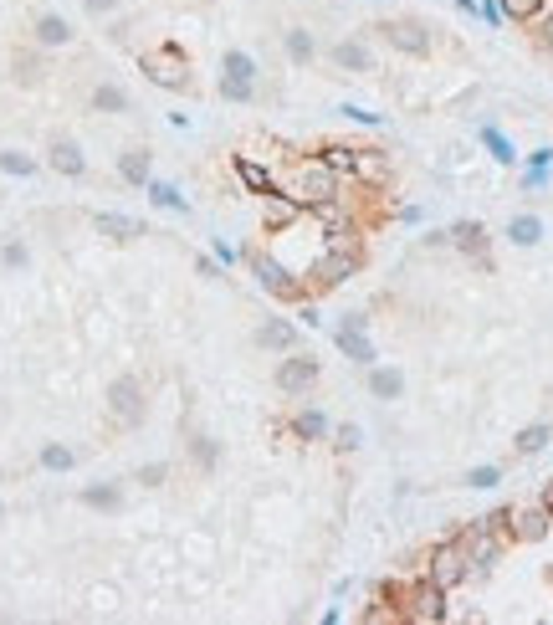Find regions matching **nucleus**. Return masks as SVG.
<instances>
[{
  "instance_id": "21",
  "label": "nucleus",
  "mask_w": 553,
  "mask_h": 625,
  "mask_svg": "<svg viewBox=\"0 0 553 625\" xmlns=\"http://www.w3.org/2000/svg\"><path fill=\"white\" fill-rule=\"evenodd\" d=\"M93 226L102 236H113V241H139L143 236V221L139 215H123V210H102V215H93Z\"/></svg>"
},
{
  "instance_id": "3",
  "label": "nucleus",
  "mask_w": 553,
  "mask_h": 625,
  "mask_svg": "<svg viewBox=\"0 0 553 625\" xmlns=\"http://www.w3.org/2000/svg\"><path fill=\"white\" fill-rule=\"evenodd\" d=\"M108 416L123 431H139L143 426V416H149V390H143L139 375H118L108 385Z\"/></svg>"
},
{
  "instance_id": "26",
  "label": "nucleus",
  "mask_w": 553,
  "mask_h": 625,
  "mask_svg": "<svg viewBox=\"0 0 553 625\" xmlns=\"http://www.w3.org/2000/svg\"><path fill=\"white\" fill-rule=\"evenodd\" d=\"M282 52L292 67H307L313 57H318V42H313V31H303V26H292V31H282Z\"/></svg>"
},
{
  "instance_id": "30",
  "label": "nucleus",
  "mask_w": 553,
  "mask_h": 625,
  "mask_svg": "<svg viewBox=\"0 0 553 625\" xmlns=\"http://www.w3.org/2000/svg\"><path fill=\"white\" fill-rule=\"evenodd\" d=\"M549 441H553L549 420H538V426H523L512 446H517V457H538V451H549Z\"/></svg>"
},
{
  "instance_id": "48",
  "label": "nucleus",
  "mask_w": 553,
  "mask_h": 625,
  "mask_svg": "<svg viewBox=\"0 0 553 625\" xmlns=\"http://www.w3.org/2000/svg\"><path fill=\"white\" fill-rule=\"evenodd\" d=\"M297 318H303V329H318V323H323V312L313 308V303H303V308H297Z\"/></svg>"
},
{
  "instance_id": "52",
  "label": "nucleus",
  "mask_w": 553,
  "mask_h": 625,
  "mask_svg": "<svg viewBox=\"0 0 553 625\" xmlns=\"http://www.w3.org/2000/svg\"><path fill=\"white\" fill-rule=\"evenodd\" d=\"M456 5H461V11H467V16H476V0H456Z\"/></svg>"
},
{
  "instance_id": "1",
  "label": "nucleus",
  "mask_w": 553,
  "mask_h": 625,
  "mask_svg": "<svg viewBox=\"0 0 553 625\" xmlns=\"http://www.w3.org/2000/svg\"><path fill=\"white\" fill-rule=\"evenodd\" d=\"M364 267V247L348 236V241H328L323 256H313L307 267V292H328V288H344L348 277H359Z\"/></svg>"
},
{
  "instance_id": "20",
  "label": "nucleus",
  "mask_w": 553,
  "mask_h": 625,
  "mask_svg": "<svg viewBox=\"0 0 553 625\" xmlns=\"http://www.w3.org/2000/svg\"><path fill=\"white\" fill-rule=\"evenodd\" d=\"M256 349H297V323H287V318H262V323H256Z\"/></svg>"
},
{
  "instance_id": "32",
  "label": "nucleus",
  "mask_w": 553,
  "mask_h": 625,
  "mask_svg": "<svg viewBox=\"0 0 553 625\" xmlns=\"http://www.w3.org/2000/svg\"><path fill=\"white\" fill-rule=\"evenodd\" d=\"M482 144H487V154L497 159V165H517V149H512V139L502 134V128L482 124Z\"/></svg>"
},
{
  "instance_id": "28",
  "label": "nucleus",
  "mask_w": 553,
  "mask_h": 625,
  "mask_svg": "<svg viewBox=\"0 0 553 625\" xmlns=\"http://www.w3.org/2000/svg\"><path fill=\"white\" fill-rule=\"evenodd\" d=\"M508 241H512V247H538V241H543V221H538L533 210L512 215V221H508Z\"/></svg>"
},
{
  "instance_id": "16",
  "label": "nucleus",
  "mask_w": 553,
  "mask_h": 625,
  "mask_svg": "<svg viewBox=\"0 0 553 625\" xmlns=\"http://www.w3.org/2000/svg\"><path fill=\"white\" fill-rule=\"evenodd\" d=\"M297 215H307V206L292 195V190H277V195H266L262 200V221H266V231H287Z\"/></svg>"
},
{
  "instance_id": "12",
  "label": "nucleus",
  "mask_w": 553,
  "mask_h": 625,
  "mask_svg": "<svg viewBox=\"0 0 553 625\" xmlns=\"http://www.w3.org/2000/svg\"><path fill=\"white\" fill-rule=\"evenodd\" d=\"M379 37H385L394 52H405V57H426V52H430V31H426V21H415V16L379 21Z\"/></svg>"
},
{
  "instance_id": "11",
  "label": "nucleus",
  "mask_w": 553,
  "mask_h": 625,
  "mask_svg": "<svg viewBox=\"0 0 553 625\" xmlns=\"http://www.w3.org/2000/svg\"><path fill=\"white\" fill-rule=\"evenodd\" d=\"M446 615H451V610H446V589H441V584L420 580V584H410V589H405V621L441 625Z\"/></svg>"
},
{
  "instance_id": "25",
  "label": "nucleus",
  "mask_w": 553,
  "mask_h": 625,
  "mask_svg": "<svg viewBox=\"0 0 553 625\" xmlns=\"http://www.w3.org/2000/svg\"><path fill=\"white\" fill-rule=\"evenodd\" d=\"M328 57H333V67H338V72H369V67H374L369 46L354 42V37H348V42H333V52H328Z\"/></svg>"
},
{
  "instance_id": "34",
  "label": "nucleus",
  "mask_w": 553,
  "mask_h": 625,
  "mask_svg": "<svg viewBox=\"0 0 553 625\" xmlns=\"http://www.w3.org/2000/svg\"><path fill=\"white\" fill-rule=\"evenodd\" d=\"M93 108L98 113H128V93L118 83H102V87H93Z\"/></svg>"
},
{
  "instance_id": "36",
  "label": "nucleus",
  "mask_w": 553,
  "mask_h": 625,
  "mask_svg": "<svg viewBox=\"0 0 553 625\" xmlns=\"http://www.w3.org/2000/svg\"><path fill=\"white\" fill-rule=\"evenodd\" d=\"M37 42L41 46H67V42H72V26L61 21V16H41V21H37Z\"/></svg>"
},
{
  "instance_id": "9",
  "label": "nucleus",
  "mask_w": 553,
  "mask_h": 625,
  "mask_svg": "<svg viewBox=\"0 0 553 625\" xmlns=\"http://www.w3.org/2000/svg\"><path fill=\"white\" fill-rule=\"evenodd\" d=\"M277 390H282L287 400H303V395H313L318 390V379H323V359L318 354H287V359H277Z\"/></svg>"
},
{
  "instance_id": "42",
  "label": "nucleus",
  "mask_w": 553,
  "mask_h": 625,
  "mask_svg": "<svg viewBox=\"0 0 553 625\" xmlns=\"http://www.w3.org/2000/svg\"><path fill=\"white\" fill-rule=\"evenodd\" d=\"M0 169H11V175H37V159H26V154H0Z\"/></svg>"
},
{
  "instance_id": "43",
  "label": "nucleus",
  "mask_w": 553,
  "mask_h": 625,
  "mask_svg": "<svg viewBox=\"0 0 553 625\" xmlns=\"http://www.w3.org/2000/svg\"><path fill=\"white\" fill-rule=\"evenodd\" d=\"M476 16H482V21H487V26H502V21H508L497 0H476Z\"/></svg>"
},
{
  "instance_id": "46",
  "label": "nucleus",
  "mask_w": 553,
  "mask_h": 625,
  "mask_svg": "<svg viewBox=\"0 0 553 625\" xmlns=\"http://www.w3.org/2000/svg\"><path fill=\"white\" fill-rule=\"evenodd\" d=\"M16 77H20V83H37L41 62H37V57H16Z\"/></svg>"
},
{
  "instance_id": "51",
  "label": "nucleus",
  "mask_w": 553,
  "mask_h": 625,
  "mask_svg": "<svg viewBox=\"0 0 553 625\" xmlns=\"http://www.w3.org/2000/svg\"><path fill=\"white\" fill-rule=\"evenodd\" d=\"M538 507H543V513L553 518V482H543V492H538Z\"/></svg>"
},
{
  "instance_id": "44",
  "label": "nucleus",
  "mask_w": 553,
  "mask_h": 625,
  "mask_svg": "<svg viewBox=\"0 0 553 625\" xmlns=\"http://www.w3.org/2000/svg\"><path fill=\"white\" fill-rule=\"evenodd\" d=\"M533 26H538V46H543V52H553V11H543Z\"/></svg>"
},
{
  "instance_id": "24",
  "label": "nucleus",
  "mask_w": 553,
  "mask_h": 625,
  "mask_svg": "<svg viewBox=\"0 0 553 625\" xmlns=\"http://www.w3.org/2000/svg\"><path fill=\"white\" fill-rule=\"evenodd\" d=\"M369 395L374 400H400L405 395V375L394 364H369Z\"/></svg>"
},
{
  "instance_id": "17",
  "label": "nucleus",
  "mask_w": 553,
  "mask_h": 625,
  "mask_svg": "<svg viewBox=\"0 0 553 625\" xmlns=\"http://www.w3.org/2000/svg\"><path fill=\"white\" fill-rule=\"evenodd\" d=\"M549 513L533 502V507H512V539L517 543H538V539H549Z\"/></svg>"
},
{
  "instance_id": "31",
  "label": "nucleus",
  "mask_w": 553,
  "mask_h": 625,
  "mask_svg": "<svg viewBox=\"0 0 553 625\" xmlns=\"http://www.w3.org/2000/svg\"><path fill=\"white\" fill-rule=\"evenodd\" d=\"M82 502H87V507H98V513H113V507L123 502V487H118V482H93V487L82 492Z\"/></svg>"
},
{
  "instance_id": "13",
  "label": "nucleus",
  "mask_w": 553,
  "mask_h": 625,
  "mask_svg": "<svg viewBox=\"0 0 553 625\" xmlns=\"http://www.w3.org/2000/svg\"><path fill=\"white\" fill-rule=\"evenodd\" d=\"M307 215L318 221V231H323L328 241H348V236H359V215L344 206V195H338V200H323V206H307Z\"/></svg>"
},
{
  "instance_id": "6",
  "label": "nucleus",
  "mask_w": 553,
  "mask_h": 625,
  "mask_svg": "<svg viewBox=\"0 0 553 625\" xmlns=\"http://www.w3.org/2000/svg\"><path fill=\"white\" fill-rule=\"evenodd\" d=\"M426 580L430 584H441V589H456V584H467L471 580V564H467V548H461V539H446V543H435L426 554Z\"/></svg>"
},
{
  "instance_id": "14",
  "label": "nucleus",
  "mask_w": 553,
  "mask_h": 625,
  "mask_svg": "<svg viewBox=\"0 0 553 625\" xmlns=\"http://www.w3.org/2000/svg\"><path fill=\"white\" fill-rule=\"evenodd\" d=\"M451 236V247L456 251H467L471 262H476V267H492V236H487V226H482V221H456V226L446 231Z\"/></svg>"
},
{
  "instance_id": "5",
  "label": "nucleus",
  "mask_w": 553,
  "mask_h": 625,
  "mask_svg": "<svg viewBox=\"0 0 553 625\" xmlns=\"http://www.w3.org/2000/svg\"><path fill=\"white\" fill-rule=\"evenodd\" d=\"M461 548H467V564H471V580H487L492 569L502 564V548H508V539L497 533V528H487V523L476 518L461 533Z\"/></svg>"
},
{
  "instance_id": "49",
  "label": "nucleus",
  "mask_w": 553,
  "mask_h": 625,
  "mask_svg": "<svg viewBox=\"0 0 553 625\" xmlns=\"http://www.w3.org/2000/svg\"><path fill=\"white\" fill-rule=\"evenodd\" d=\"M528 165H533V169H553V149H533Z\"/></svg>"
},
{
  "instance_id": "50",
  "label": "nucleus",
  "mask_w": 553,
  "mask_h": 625,
  "mask_svg": "<svg viewBox=\"0 0 553 625\" xmlns=\"http://www.w3.org/2000/svg\"><path fill=\"white\" fill-rule=\"evenodd\" d=\"M82 5H87V16H108V11H113L118 0H82Z\"/></svg>"
},
{
  "instance_id": "22",
  "label": "nucleus",
  "mask_w": 553,
  "mask_h": 625,
  "mask_svg": "<svg viewBox=\"0 0 553 625\" xmlns=\"http://www.w3.org/2000/svg\"><path fill=\"white\" fill-rule=\"evenodd\" d=\"M287 431H292L297 441H328V436H333V426H328V416H323V410H313V405H303L297 416L287 420Z\"/></svg>"
},
{
  "instance_id": "19",
  "label": "nucleus",
  "mask_w": 553,
  "mask_h": 625,
  "mask_svg": "<svg viewBox=\"0 0 553 625\" xmlns=\"http://www.w3.org/2000/svg\"><path fill=\"white\" fill-rule=\"evenodd\" d=\"M118 175H123V185H149L154 180V154L149 149H123L118 154Z\"/></svg>"
},
{
  "instance_id": "7",
  "label": "nucleus",
  "mask_w": 553,
  "mask_h": 625,
  "mask_svg": "<svg viewBox=\"0 0 553 625\" xmlns=\"http://www.w3.org/2000/svg\"><path fill=\"white\" fill-rule=\"evenodd\" d=\"M143 77L154 87H169V93H190V57H184L180 46H154L149 57H143Z\"/></svg>"
},
{
  "instance_id": "4",
  "label": "nucleus",
  "mask_w": 553,
  "mask_h": 625,
  "mask_svg": "<svg viewBox=\"0 0 553 625\" xmlns=\"http://www.w3.org/2000/svg\"><path fill=\"white\" fill-rule=\"evenodd\" d=\"M256 77H262V67H256L251 52L231 46L221 57V98L225 103H251V98H256Z\"/></svg>"
},
{
  "instance_id": "39",
  "label": "nucleus",
  "mask_w": 553,
  "mask_h": 625,
  "mask_svg": "<svg viewBox=\"0 0 553 625\" xmlns=\"http://www.w3.org/2000/svg\"><path fill=\"white\" fill-rule=\"evenodd\" d=\"M333 446H338V451H359V446H364V431H359V426H338V431H333Z\"/></svg>"
},
{
  "instance_id": "15",
  "label": "nucleus",
  "mask_w": 553,
  "mask_h": 625,
  "mask_svg": "<svg viewBox=\"0 0 553 625\" xmlns=\"http://www.w3.org/2000/svg\"><path fill=\"white\" fill-rule=\"evenodd\" d=\"M231 175H236V180H241V190L246 195H277V175H272V169L266 165H256V159H251V154H231Z\"/></svg>"
},
{
  "instance_id": "2",
  "label": "nucleus",
  "mask_w": 553,
  "mask_h": 625,
  "mask_svg": "<svg viewBox=\"0 0 553 625\" xmlns=\"http://www.w3.org/2000/svg\"><path fill=\"white\" fill-rule=\"evenodd\" d=\"M292 195L303 200V206H323V200H338L344 195V175L328 165L323 154H313L303 165L292 169Z\"/></svg>"
},
{
  "instance_id": "45",
  "label": "nucleus",
  "mask_w": 553,
  "mask_h": 625,
  "mask_svg": "<svg viewBox=\"0 0 553 625\" xmlns=\"http://www.w3.org/2000/svg\"><path fill=\"white\" fill-rule=\"evenodd\" d=\"M195 272H200V277H205V282H221V262H216V256H195Z\"/></svg>"
},
{
  "instance_id": "18",
  "label": "nucleus",
  "mask_w": 553,
  "mask_h": 625,
  "mask_svg": "<svg viewBox=\"0 0 553 625\" xmlns=\"http://www.w3.org/2000/svg\"><path fill=\"white\" fill-rule=\"evenodd\" d=\"M184 461H190L200 477H216V467H221V441L216 436H190L184 441Z\"/></svg>"
},
{
  "instance_id": "38",
  "label": "nucleus",
  "mask_w": 553,
  "mask_h": 625,
  "mask_svg": "<svg viewBox=\"0 0 553 625\" xmlns=\"http://www.w3.org/2000/svg\"><path fill=\"white\" fill-rule=\"evenodd\" d=\"M210 256H216L221 267H241V262H246V251H241V247H231L225 236H216V241H210Z\"/></svg>"
},
{
  "instance_id": "33",
  "label": "nucleus",
  "mask_w": 553,
  "mask_h": 625,
  "mask_svg": "<svg viewBox=\"0 0 553 625\" xmlns=\"http://www.w3.org/2000/svg\"><path fill=\"white\" fill-rule=\"evenodd\" d=\"M497 5H502V16L517 21V26H533L543 11H549V0H497Z\"/></svg>"
},
{
  "instance_id": "27",
  "label": "nucleus",
  "mask_w": 553,
  "mask_h": 625,
  "mask_svg": "<svg viewBox=\"0 0 553 625\" xmlns=\"http://www.w3.org/2000/svg\"><path fill=\"white\" fill-rule=\"evenodd\" d=\"M143 195H149L159 210H169V215H190V200H184L180 185H169V180H149V185H143Z\"/></svg>"
},
{
  "instance_id": "35",
  "label": "nucleus",
  "mask_w": 553,
  "mask_h": 625,
  "mask_svg": "<svg viewBox=\"0 0 553 625\" xmlns=\"http://www.w3.org/2000/svg\"><path fill=\"white\" fill-rule=\"evenodd\" d=\"M323 159H328L333 169H338L344 180H354V169H359V144H328V149H323Z\"/></svg>"
},
{
  "instance_id": "8",
  "label": "nucleus",
  "mask_w": 553,
  "mask_h": 625,
  "mask_svg": "<svg viewBox=\"0 0 553 625\" xmlns=\"http://www.w3.org/2000/svg\"><path fill=\"white\" fill-rule=\"evenodd\" d=\"M246 272H251V277H256V288L272 292L277 303H303V297H307L303 282H292L287 267H282V262H272L266 251H246Z\"/></svg>"
},
{
  "instance_id": "10",
  "label": "nucleus",
  "mask_w": 553,
  "mask_h": 625,
  "mask_svg": "<svg viewBox=\"0 0 553 625\" xmlns=\"http://www.w3.org/2000/svg\"><path fill=\"white\" fill-rule=\"evenodd\" d=\"M333 344H338V349H344V359H354L359 369L379 364V354H374V338H369V318H364V312H344V318L333 323Z\"/></svg>"
},
{
  "instance_id": "29",
  "label": "nucleus",
  "mask_w": 553,
  "mask_h": 625,
  "mask_svg": "<svg viewBox=\"0 0 553 625\" xmlns=\"http://www.w3.org/2000/svg\"><path fill=\"white\" fill-rule=\"evenodd\" d=\"M52 169H57V175H82L87 159H82V149L72 144V139H52Z\"/></svg>"
},
{
  "instance_id": "40",
  "label": "nucleus",
  "mask_w": 553,
  "mask_h": 625,
  "mask_svg": "<svg viewBox=\"0 0 553 625\" xmlns=\"http://www.w3.org/2000/svg\"><path fill=\"white\" fill-rule=\"evenodd\" d=\"M139 482H143V487H164V482H169V461H143Z\"/></svg>"
},
{
  "instance_id": "47",
  "label": "nucleus",
  "mask_w": 553,
  "mask_h": 625,
  "mask_svg": "<svg viewBox=\"0 0 553 625\" xmlns=\"http://www.w3.org/2000/svg\"><path fill=\"white\" fill-rule=\"evenodd\" d=\"M543 185H549V169H523V190H543Z\"/></svg>"
},
{
  "instance_id": "41",
  "label": "nucleus",
  "mask_w": 553,
  "mask_h": 625,
  "mask_svg": "<svg viewBox=\"0 0 553 625\" xmlns=\"http://www.w3.org/2000/svg\"><path fill=\"white\" fill-rule=\"evenodd\" d=\"M497 482H502V467H471L467 472V487H476V492L482 487H497Z\"/></svg>"
},
{
  "instance_id": "37",
  "label": "nucleus",
  "mask_w": 553,
  "mask_h": 625,
  "mask_svg": "<svg viewBox=\"0 0 553 625\" xmlns=\"http://www.w3.org/2000/svg\"><path fill=\"white\" fill-rule=\"evenodd\" d=\"M41 467L46 472H72V451L61 441H52V446H41Z\"/></svg>"
},
{
  "instance_id": "23",
  "label": "nucleus",
  "mask_w": 553,
  "mask_h": 625,
  "mask_svg": "<svg viewBox=\"0 0 553 625\" xmlns=\"http://www.w3.org/2000/svg\"><path fill=\"white\" fill-rule=\"evenodd\" d=\"M389 154L385 149H359V169H354V180L359 185H389Z\"/></svg>"
}]
</instances>
